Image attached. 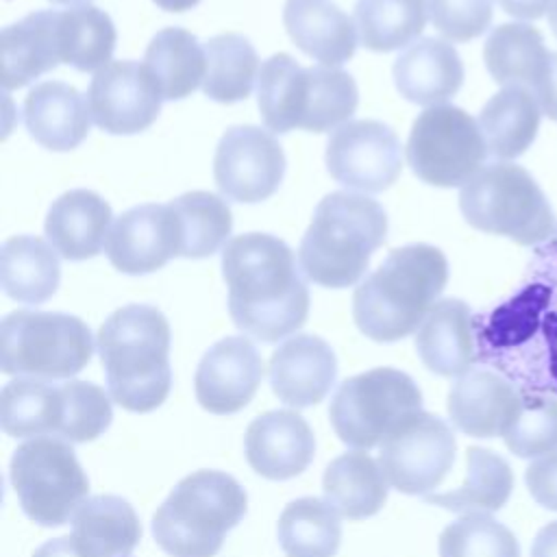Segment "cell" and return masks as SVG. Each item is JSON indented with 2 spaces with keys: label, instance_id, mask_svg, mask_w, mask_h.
Masks as SVG:
<instances>
[{
  "label": "cell",
  "instance_id": "d6a6232c",
  "mask_svg": "<svg viewBox=\"0 0 557 557\" xmlns=\"http://www.w3.org/2000/svg\"><path fill=\"white\" fill-rule=\"evenodd\" d=\"M483 59L490 76L500 85H522L535 89L550 50L544 46L542 33L529 24L509 22L496 26L483 46Z\"/></svg>",
  "mask_w": 557,
  "mask_h": 557
},
{
  "label": "cell",
  "instance_id": "f1b7e54d",
  "mask_svg": "<svg viewBox=\"0 0 557 557\" xmlns=\"http://www.w3.org/2000/svg\"><path fill=\"white\" fill-rule=\"evenodd\" d=\"M542 109L531 89L522 85H505L496 91L479 113L487 154L500 161L520 157L535 139Z\"/></svg>",
  "mask_w": 557,
  "mask_h": 557
},
{
  "label": "cell",
  "instance_id": "ac0fdd59",
  "mask_svg": "<svg viewBox=\"0 0 557 557\" xmlns=\"http://www.w3.org/2000/svg\"><path fill=\"white\" fill-rule=\"evenodd\" d=\"M263 361L248 337L233 335L215 342L200 359L194 376L196 400L215 416L244 409L259 389Z\"/></svg>",
  "mask_w": 557,
  "mask_h": 557
},
{
  "label": "cell",
  "instance_id": "7bdbcfd3",
  "mask_svg": "<svg viewBox=\"0 0 557 557\" xmlns=\"http://www.w3.org/2000/svg\"><path fill=\"white\" fill-rule=\"evenodd\" d=\"M524 481L537 505L557 511V453L535 459L527 468Z\"/></svg>",
  "mask_w": 557,
  "mask_h": 557
},
{
  "label": "cell",
  "instance_id": "ffe728a7",
  "mask_svg": "<svg viewBox=\"0 0 557 557\" xmlns=\"http://www.w3.org/2000/svg\"><path fill=\"white\" fill-rule=\"evenodd\" d=\"M250 468L272 481L298 476L313 459V431L296 411H268L255 418L244 435Z\"/></svg>",
  "mask_w": 557,
  "mask_h": 557
},
{
  "label": "cell",
  "instance_id": "3957f363",
  "mask_svg": "<svg viewBox=\"0 0 557 557\" xmlns=\"http://www.w3.org/2000/svg\"><path fill=\"white\" fill-rule=\"evenodd\" d=\"M96 348L111 400L133 413L163 405L172 387L170 324L157 307L115 309L102 322Z\"/></svg>",
  "mask_w": 557,
  "mask_h": 557
},
{
  "label": "cell",
  "instance_id": "9c48e42d",
  "mask_svg": "<svg viewBox=\"0 0 557 557\" xmlns=\"http://www.w3.org/2000/svg\"><path fill=\"white\" fill-rule=\"evenodd\" d=\"M94 355L89 326L59 311H13L0 324V370L13 376L61 381Z\"/></svg>",
  "mask_w": 557,
  "mask_h": 557
},
{
  "label": "cell",
  "instance_id": "bcb514c9",
  "mask_svg": "<svg viewBox=\"0 0 557 557\" xmlns=\"http://www.w3.org/2000/svg\"><path fill=\"white\" fill-rule=\"evenodd\" d=\"M531 557H557V520L537 531L531 546Z\"/></svg>",
  "mask_w": 557,
  "mask_h": 557
},
{
  "label": "cell",
  "instance_id": "f6af8a7d",
  "mask_svg": "<svg viewBox=\"0 0 557 557\" xmlns=\"http://www.w3.org/2000/svg\"><path fill=\"white\" fill-rule=\"evenodd\" d=\"M500 4V9L513 17H520V20H537L542 17L553 0H496Z\"/></svg>",
  "mask_w": 557,
  "mask_h": 557
},
{
  "label": "cell",
  "instance_id": "4316f807",
  "mask_svg": "<svg viewBox=\"0 0 557 557\" xmlns=\"http://www.w3.org/2000/svg\"><path fill=\"white\" fill-rule=\"evenodd\" d=\"M70 537L81 557H128L141 537V524L128 500L100 494L78 507Z\"/></svg>",
  "mask_w": 557,
  "mask_h": 557
},
{
  "label": "cell",
  "instance_id": "83f0119b",
  "mask_svg": "<svg viewBox=\"0 0 557 557\" xmlns=\"http://www.w3.org/2000/svg\"><path fill=\"white\" fill-rule=\"evenodd\" d=\"M0 48L4 89L24 87L54 70L61 63L57 48V11H35L7 26L0 35Z\"/></svg>",
  "mask_w": 557,
  "mask_h": 557
},
{
  "label": "cell",
  "instance_id": "277c9868",
  "mask_svg": "<svg viewBox=\"0 0 557 557\" xmlns=\"http://www.w3.org/2000/svg\"><path fill=\"white\" fill-rule=\"evenodd\" d=\"M385 235L387 215L376 200L352 191L326 194L300 239L298 265L322 287H350L366 274Z\"/></svg>",
  "mask_w": 557,
  "mask_h": 557
},
{
  "label": "cell",
  "instance_id": "30bf717a",
  "mask_svg": "<svg viewBox=\"0 0 557 557\" xmlns=\"http://www.w3.org/2000/svg\"><path fill=\"white\" fill-rule=\"evenodd\" d=\"M420 411L422 394L409 374L396 368H372L337 387L329 418L344 444L368 450Z\"/></svg>",
  "mask_w": 557,
  "mask_h": 557
},
{
  "label": "cell",
  "instance_id": "2e32d148",
  "mask_svg": "<svg viewBox=\"0 0 557 557\" xmlns=\"http://www.w3.org/2000/svg\"><path fill=\"white\" fill-rule=\"evenodd\" d=\"M161 94L144 63L111 61L98 70L87 89L91 122L111 135L146 131L161 111Z\"/></svg>",
  "mask_w": 557,
  "mask_h": 557
},
{
  "label": "cell",
  "instance_id": "c3c4849f",
  "mask_svg": "<svg viewBox=\"0 0 557 557\" xmlns=\"http://www.w3.org/2000/svg\"><path fill=\"white\" fill-rule=\"evenodd\" d=\"M159 9L163 11H172V13H181V11H187L191 7H196L200 0H152Z\"/></svg>",
  "mask_w": 557,
  "mask_h": 557
},
{
  "label": "cell",
  "instance_id": "8d00e7d4",
  "mask_svg": "<svg viewBox=\"0 0 557 557\" xmlns=\"http://www.w3.org/2000/svg\"><path fill=\"white\" fill-rule=\"evenodd\" d=\"M205 96L222 104L246 100L259 78V57L252 44L244 35L222 33L205 44Z\"/></svg>",
  "mask_w": 557,
  "mask_h": 557
},
{
  "label": "cell",
  "instance_id": "74e56055",
  "mask_svg": "<svg viewBox=\"0 0 557 557\" xmlns=\"http://www.w3.org/2000/svg\"><path fill=\"white\" fill-rule=\"evenodd\" d=\"M426 0H357L355 26L359 41L372 52H392L424 30Z\"/></svg>",
  "mask_w": 557,
  "mask_h": 557
},
{
  "label": "cell",
  "instance_id": "e575fe53",
  "mask_svg": "<svg viewBox=\"0 0 557 557\" xmlns=\"http://www.w3.org/2000/svg\"><path fill=\"white\" fill-rule=\"evenodd\" d=\"M115 26L94 4H74L57 11V48L61 63L78 72H98L111 63L115 50Z\"/></svg>",
  "mask_w": 557,
  "mask_h": 557
},
{
  "label": "cell",
  "instance_id": "9a60e30c",
  "mask_svg": "<svg viewBox=\"0 0 557 557\" xmlns=\"http://www.w3.org/2000/svg\"><path fill=\"white\" fill-rule=\"evenodd\" d=\"M285 174V154L276 137L259 126L228 128L213 157V176L220 191L235 202L270 198Z\"/></svg>",
  "mask_w": 557,
  "mask_h": 557
},
{
  "label": "cell",
  "instance_id": "52a82bcc",
  "mask_svg": "<svg viewBox=\"0 0 557 557\" xmlns=\"http://www.w3.org/2000/svg\"><path fill=\"white\" fill-rule=\"evenodd\" d=\"M111 418V396L89 381L57 385L17 376L0 394V426L9 437L57 435L70 444H81L102 435Z\"/></svg>",
  "mask_w": 557,
  "mask_h": 557
},
{
  "label": "cell",
  "instance_id": "f35d334b",
  "mask_svg": "<svg viewBox=\"0 0 557 557\" xmlns=\"http://www.w3.org/2000/svg\"><path fill=\"white\" fill-rule=\"evenodd\" d=\"M181 224V257L205 259L228 244L233 215L220 196L211 191H187L170 200Z\"/></svg>",
  "mask_w": 557,
  "mask_h": 557
},
{
  "label": "cell",
  "instance_id": "4fadbf2b",
  "mask_svg": "<svg viewBox=\"0 0 557 557\" xmlns=\"http://www.w3.org/2000/svg\"><path fill=\"white\" fill-rule=\"evenodd\" d=\"M455 448L450 426L442 418L420 411L383 440L379 466L394 490L426 496L453 468Z\"/></svg>",
  "mask_w": 557,
  "mask_h": 557
},
{
  "label": "cell",
  "instance_id": "7402d4cb",
  "mask_svg": "<svg viewBox=\"0 0 557 557\" xmlns=\"http://www.w3.org/2000/svg\"><path fill=\"white\" fill-rule=\"evenodd\" d=\"M392 74L396 89L405 100L435 107L459 91L463 83V63L448 41L422 37L398 54Z\"/></svg>",
  "mask_w": 557,
  "mask_h": 557
},
{
  "label": "cell",
  "instance_id": "f907efd6",
  "mask_svg": "<svg viewBox=\"0 0 557 557\" xmlns=\"http://www.w3.org/2000/svg\"><path fill=\"white\" fill-rule=\"evenodd\" d=\"M57 4H72V2H87V0H52Z\"/></svg>",
  "mask_w": 557,
  "mask_h": 557
},
{
  "label": "cell",
  "instance_id": "8992f818",
  "mask_svg": "<svg viewBox=\"0 0 557 557\" xmlns=\"http://www.w3.org/2000/svg\"><path fill=\"white\" fill-rule=\"evenodd\" d=\"M246 509L248 496L231 474L198 470L181 479L159 505L152 535L170 557H213Z\"/></svg>",
  "mask_w": 557,
  "mask_h": 557
},
{
  "label": "cell",
  "instance_id": "60d3db41",
  "mask_svg": "<svg viewBox=\"0 0 557 557\" xmlns=\"http://www.w3.org/2000/svg\"><path fill=\"white\" fill-rule=\"evenodd\" d=\"M503 440L513 455L524 459L557 453V400H522V409Z\"/></svg>",
  "mask_w": 557,
  "mask_h": 557
},
{
  "label": "cell",
  "instance_id": "d6986e66",
  "mask_svg": "<svg viewBox=\"0 0 557 557\" xmlns=\"http://www.w3.org/2000/svg\"><path fill=\"white\" fill-rule=\"evenodd\" d=\"M270 387L289 407H311L324 400L337 376L333 348L318 335H294L270 357Z\"/></svg>",
  "mask_w": 557,
  "mask_h": 557
},
{
  "label": "cell",
  "instance_id": "7a4b0ae2",
  "mask_svg": "<svg viewBox=\"0 0 557 557\" xmlns=\"http://www.w3.org/2000/svg\"><path fill=\"white\" fill-rule=\"evenodd\" d=\"M448 281L444 252L429 244L394 248L352 296V318L374 342H396L420 329Z\"/></svg>",
  "mask_w": 557,
  "mask_h": 557
},
{
  "label": "cell",
  "instance_id": "5bb4252c",
  "mask_svg": "<svg viewBox=\"0 0 557 557\" xmlns=\"http://www.w3.org/2000/svg\"><path fill=\"white\" fill-rule=\"evenodd\" d=\"M324 161L339 185L379 194L396 183L403 170V146L383 122L348 120L331 133Z\"/></svg>",
  "mask_w": 557,
  "mask_h": 557
},
{
  "label": "cell",
  "instance_id": "603a6c76",
  "mask_svg": "<svg viewBox=\"0 0 557 557\" xmlns=\"http://www.w3.org/2000/svg\"><path fill=\"white\" fill-rule=\"evenodd\" d=\"M111 218V207L102 196L91 189H70L50 205L44 231L63 259L85 261L107 244Z\"/></svg>",
  "mask_w": 557,
  "mask_h": 557
},
{
  "label": "cell",
  "instance_id": "484cf974",
  "mask_svg": "<svg viewBox=\"0 0 557 557\" xmlns=\"http://www.w3.org/2000/svg\"><path fill=\"white\" fill-rule=\"evenodd\" d=\"M416 350L440 376L466 374L476 359L470 307L459 298L437 300L416 333Z\"/></svg>",
  "mask_w": 557,
  "mask_h": 557
},
{
  "label": "cell",
  "instance_id": "ab89813d",
  "mask_svg": "<svg viewBox=\"0 0 557 557\" xmlns=\"http://www.w3.org/2000/svg\"><path fill=\"white\" fill-rule=\"evenodd\" d=\"M440 557H520L516 535L485 513L450 522L437 542Z\"/></svg>",
  "mask_w": 557,
  "mask_h": 557
},
{
  "label": "cell",
  "instance_id": "6da1fadb",
  "mask_svg": "<svg viewBox=\"0 0 557 557\" xmlns=\"http://www.w3.org/2000/svg\"><path fill=\"white\" fill-rule=\"evenodd\" d=\"M292 248L268 233H244L222 250L228 313L239 331L272 344L296 333L309 313V289Z\"/></svg>",
  "mask_w": 557,
  "mask_h": 557
},
{
  "label": "cell",
  "instance_id": "1f68e13d",
  "mask_svg": "<svg viewBox=\"0 0 557 557\" xmlns=\"http://www.w3.org/2000/svg\"><path fill=\"white\" fill-rule=\"evenodd\" d=\"M144 65L163 100L189 96L207 76V54L198 39L185 28L159 30L144 54Z\"/></svg>",
  "mask_w": 557,
  "mask_h": 557
},
{
  "label": "cell",
  "instance_id": "681fc988",
  "mask_svg": "<svg viewBox=\"0 0 557 557\" xmlns=\"http://www.w3.org/2000/svg\"><path fill=\"white\" fill-rule=\"evenodd\" d=\"M548 24L553 28V35L557 37V0H553V4L548 9Z\"/></svg>",
  "mask_w": 557,
  "mask_h": 557
},
{
  "label": "cell",
  "instance_id": "cb8c5ba5",
  "mask_svg": "<svg viewBox=\"0 0 557 557\" xmlns=\"http://www.w3.org/2000/svg\"><path fill=\"white\" fill-rule=\"evenodd\" d=\"M28 135L48 150L67 152L89 133L91 113L87 98L61 81L35 85L22 107Z\"/></svg>",
  "mask_w": 557,
  "mask_h": 557
},
{
  "label": "cell",
  "instance_id": "e0dca14e",
  "mask_svg": "<svg viewBox=\"0 0 557 557\" xmlns=\"http://www.w3.org/2000/svg\"><path fill=\"white\" fill-rule=\"evenodd\" d=\"M104 252L124 274H148L181 257V224L170 202L124 211L109 231Z\"/></svg>",
  "mask_w": 557,
  "mask_h": 557
},
{
  "label": "cell",
  "instance_id": "5b68a950",
  "mask_svg": "<svg viewBox=\"0 0 557 557\" xmlns=\"http://www.w3.org/2000/svg\"><path fill=\"white\" fill-rule=\"evenodd\" d=\"M257 81L259 113L272 133L339 128L359 102L357 83L348 72L329 65L302 67L287 52L265 59Z\"/></svg>",
  "mask_w": 557,
  "mask_h": 557
},
{
  "label": "cell",
  "instance_id": "7c38bea8",
  "mask_svg": "<svg viewBox=\"0 0 557 557\" xmlns=\"http://www.w3.org/2000/svg\"><path fill=\"white\" fill-rule=\"evenodd\" d=\"M487 146L479 122L455 104L426 107L407 141L411 172L435 187H463L483 165Z\"/></svg>",
  "mask_w": 557,
  "mask_h": 557
},
{
  "label": "cell",
  "instance_id": "ba28073f",
  "mask_svg": "<svg viewBox=\"0 0 557 557\" xmlns=\"http://www.w3.org/2000/svg\"><path fill=\"white\" fill-rule=\"evenodd\" d=\"M466 222L483 233L503 235L520 246L548 239L555 215L535 178L516 163L481 168L459 191Z\"/></svg>",
  "mask_w": 557,
  "mask_h": 557
},
{
  "label": "cell",
  "instance_id": "836d02e7",
  "mask_svg": "<svg viewBox=\"0 0 557 557\" xmlns=\"http://www.w3.org/2000/svg\"><path fill=\"white\" fill-rule=\"evenodd\" d=\"M466 463V481L457 490L426 494L424 500L455 513L498 511L509 500L513 487L509 463L500 455L479 446L468 448Z\"/></svg>",
  "mask_w": 557,
  "mask_h": 557
},
{
  "label": "cell",
  "instance_id": "7dc6e473",
  "mask_svg": "<svg viewBox=\"0 0 557 557\" xmlns=\"http://www.w3.org/2000/svg\"><path fill=\"white\" fill-rule=\"evenodd\" d=\"M33 557H81L72 537L65 535V537H54V540H48L46 544H41Z\"/></svg>",
  "mask_w": 557,
  "mask_h": 557
},
{
  "label": "cell",
  "instance_id": "b9f144b4",
  "mask_svg": "<svg viewBox=\"0 0 557 557\" xmlns=\"http://www.w3.org/2000/svg\"><path fill=\"white\" fill-rule=\"evenodd\" d=\"M433 26L450 41H470L492 22V0H426Z\"/></svg>",
  "mask_w": 557,
  "mask_h": 557
},
{
  "label": "cell",
  "instance_id": "8fae6325",
  "mask_svg": "<svg viewBox=\"0 0 557 557\" xmlns=\"http://www.w3.org/2000/svg\"><path fill=\"white\" fill-rule=\"evenodd\" d=\"M9 479L22 511L41 527L70 522L89 494L74 448L57 437H33L17 446Z\"/></svg>",
  "mask_w": 557,
  "mask_h": 557
},
{
  "label": "cell",
  "instance_id": "d4e9b609",
  "mask_svg": "<svg viewBox=\"0 0 557 557\" xmlns=\"http://www.w3.org/2000/svg\"><path fill=\"white\" fill-rule=\"evenodd\" d=\"M283 24L292 41L313 61L339 67L357 50V26L333 0H287Z\"/></svg>",
  "mask_w": 557,
  "mask_h": 557
},
{
  "label": "cell",
  "instance_id": "ee69618b",
  "mask_svg": "<svg viewBox=\"0 0 557 557\" xmlns=\"http://www.w3.org/2000/svg\"><path fill=\"white\" fill-rule=\"evenodd\" d=\"M533 96L537 98L542 113L557 122V52H550L548 65H546L540 83L535 85Z\"/></svg>",
  "mask_w": 557,
  "mask_h": 557
},
{
  "label": "cell",
  "instance_id": "f546056e",
  "mask_svg": "<svg viewBox=\"0 0 557 557\" xmlns=\"http://www.w3.org/2000/svg\"><path fill=\"white\" fill-rule=\"evenodd\" d=\"M59 252L33 235H15L0 250V283L9 298L24 305L46 302L59 287Z\"/></svg>",
  "mask_w": 557,
  "mask_h": 557
},
{
  "label": "cell",
  "instance_id": "d590c367",
  "mask_svg": "<svg viewBox=\"0 0 557 557\" xmlns=\"http://www.w3.org/2000/svg\"><path fill=\"white\" fill-rule=\"evenodd\" d=\"M278 544L287 557H333L342 540L339 513L326 500H292L278 518Z\"/></svg>",
  "mask_w": 557,
  "mask_h": 557
},
{
  "label": "cell",
  "instance_id": "4dcf8cb0",
  "mask_svg": "<svg viewBox=\"0 0 557 557\" xmlns=\"http://www.w3.org/2000/svg\"><path fill=\"white\" fill-rule=\"evenodd\" d=\"M387 485L381 466L363 450L335 457L322 476L326 503L348 520H361L381 511L387 500Z\"/></svg>",
  "mask_w": 557,
  "mask_h": 557
},
{
  "label": "cell",
  "instance_id": "44dd1931",
  "mask_svg": "<svg viewBox=\"0 0 557 557\" xmlns=\"http://www.w3.org/2000/svg\"><path fill=\"white\" fill-rule=\"evenodd\" d=\"M520 409L516 387L492 370H468L448 392V416L470 437L505 435Z\"/></svg>",
  "mask_w": 557,
  "mask_h": 557
}]
</instances>
